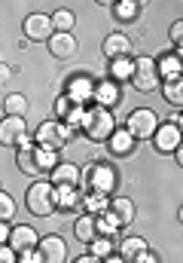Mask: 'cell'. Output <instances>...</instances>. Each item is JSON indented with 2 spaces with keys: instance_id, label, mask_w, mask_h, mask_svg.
Segmentation results:
<instances>
[{
  "instance_id": "obj_1",
  "label": "cell",
  "mask_w": 183,
  "mask_h": 263,
  "mask_svg": "<svg viewBox=\"0 0 183 263\" xmlns=\"http://www.w3.org/2000/svg\"><path fill=\"white\" fill-rule=\"evenodd\" d=\"M119 190V172L107 159H92L83 165V193H101L113 196Z\"/></svg>"
},
{
  "instance_id": "obj_2",
  "label": "cell",
  "mask_w": 183,
  "mask_h": 263,
  "mask_svg": "<svg viewBox=\"0 0 183 263\" xmlns=\"http://www.w3.org/2000/svg\"><path fill=\"white\" fill-rule=\"evenodd\" d=\"M119 129L116 126V117H113V110H107V107H98V104H92L89 110H86V123H83V135L92 141V144H107L110 138H113V132Z\"/></svg>"
},
{
  "instance_id": "obj_3",
  "label": "cell",
  "mask_w": 183,
  "mask_h": 263,
  "mask_svg": "<svg viewBox=\"0 0 183 263\" xmlns=\"http://www.w3.org/2000/svg\"><path fill=\"white\" fill-rule=\"evenodd\" d=\"M25 205L34 217H52L58 211V202H55V184L52 181H34L25 193Z\"/></svg>"
},
{
  "instance_id": "obj_4",
  "label": "cell",
  "mask_w": 183,
  "mask_h": 263,
  "mask_svg": "<svg viewBox=\"0 0 183 263\" xmlns=\"http://www.w3.org/2000/svg\"><path fill=\"white\" fill-rule=\"evenodd\" d=\"M76 138V132L70 129L67 123H61V120H43L40 126H37V132H34V144L37 147H49V150H58L61 153V147L64 144H70Z\"/></svg>"
},
{
  "instance_id": "obj_5",
  "label": "cell",
  "mask_w": 183,
  "mask_h": 263,
  "mask_svg": "<svg viewBox=\"0 0 183 263\" xmlns=\"http://www.w3.org/2000/svg\"><path fill=\"white\" fill-rule=\"evenodd\" d=\"M95 89H98V80L89 73V70H76V73H70L67 80H64V95L73 101V104H83L86 107V101H95Z\"/></svg>"
},
{
  "instance_id": "obj_6",
  "label": "cell",
  "mask_w": 183,
  "mask_h": 263,
  "mask_svg": "<svg viewBox=\"0 0 183 263\" xmlns=\"http://www.w3.org/2000/svg\"><path fill=\"white\" fill-rule=\"evenodd\" d=\"M131 86L140 95H150V92L162 89V77H159V67H156V59L153 55L134 59V80H131Z\"/></svg>"
},
{
  "instance_id": "obj_7",
  "label": "cell",
  "mask_w": 183,
  "mask_h": 263,
  "mask_svg": "<svg viewBox=\"0 0 183 263\" xmlns=\"http://www.w3.org/2000/svg\"><path fill=\"white\" fill-rule=\"evenodd\" d=\"M22 34H25V43H49V40L55 37L52 15H46V12H31V15H25Z\"/></svg>"
},
{
  "instance_id": "obj_8",
  "label": "cell",
  "mask_w": 183,
  "mask_h": 263,
  "mask_svg": "<svg viewBox=\"0 0 183 263\" xmlns=\"http://www.w3.org/2000/svg\"><path fill=\"white\" fill-rule=\"evenodd\" d=\"M159 126H162V123H159V114L150 110V107H137V110H131L128 120H125V129L131 132L137 141H153V135H156Z\"/></svg>"
},
{
  "instance_id": "obj_9",
  "label": "cell",
  "mask_w": 183,
  "mask_h": 263,
  "mask_svg": "<svg viewBox=\"0 0 183 263\" xmlns=\"http://www.w3.org/2000/svg\"><path fill=\"white\" fill-rule=\"evenodd\" d=\"M180 144H183V132L174 120L162 123V126L156 129V135H153V147H156L159 153H177Z\"/></svg>"
},
{
  "instance_id": "obj_10",
  "label": "cell",
  "mask_w": 183,
  "mask_h": 263,
  "mask_svg": "<svg viewBox=\"0 0 183 263\" xmlns=\"http://www.w3.org/2000/svg\"><path fill=\"white\" fill-rule=\"evenodd\" d=\"M131 49H134V40H131L128 34H122V31L107 34V37H104V43H101V52H104V59H107V62L131 59Z\"/></svg>"
},
{
  "instance_id": "obj_11",
  "label": "cell",
  "mask_w": 183,
  "mask_h": 263,
  "mask_svg": "<svg viewBox=\"0 0 183 263\" xmlns=\"http://www.w3.org/2000/svg\"><path fill=\"white\" fill-rule=\"evenodd\" d=\"M37 254H40V263H67V242L58 233H49L40 239Z\"/></svg>"
},
{
  "instance_id": "obj_12",
  "label": "cell",
  "mask_w": 183,
  "mask_h": 263,
  "mask_svg": "<svg viewBox=\"0 0 183 263\" xmlns=\"http://www.w3.org/2000/svg\"><path fill=\"white\" fill-rule=\"evenodd\" d=\"M28 141V126L22 117H3V126H0V144L3 147H22Z\"/></svg>"
},
{
  "instance_id": "obj_13",
  "label": "cell",
  "mask_w": 183,
  "mask_h": 263,
  "mask_svg": "<svg viewBox=\"0 0 183 263\" xmlns=\"http://www.w3.org/2000/svg\"><path fill=\"white\" fill-rule=\"evenodd\" d=\"M40 239L43 236H37V230L34 227H25V223H18V227H12V236H9V248H15L18 254L22 251H34L37 245H40Z\"/></svg>"
},
{
  "instance_id": "obj_14",
  "label": "cell",
  "mask_w": 183,
  "mask_h": 263,
  "mask_svg": "<svg viewBox=\"0 0 183 263\" xmlns=\"http://www.w3.org/2000/svg\"><path fill=\"white\" fill-rule=\"evenodd\" d=\"M134 147H137V138L125 129V126L116 129V132H113V138L107 141V150H110V156H116V159L131 156V153H134Z\"/></svg>"
},
{
  "instance_id": "obj_15",
  "label": "cell",
  "mask_w": 183,
  "mask_h": 263,
  "mask_svg": "<svg viewBox=\"0 0 183 263\" xmlns=\"http://www.w3.org/2000/svg\"><path fill=\"white\" fill-rule=\"evenodd\" d=\"M147 251H150V242L144 236H125V239H119V245H116V254L125 257L128 263H137Z\"/></svg>"
},
{
  "instance_id": "obj_16",
  "label": "cell",
  "mask_w": 183,
  "mask_h": 263,
  "mask_svg": "<svg viewBox=\"0 0 183 263\" xmlns=\"http://www.w3.org/2000/svg\"><path fill=\"white\" fill-rule=\"evenodd\" d=\"M55 187H83V168L76 162H61L58 168L49 175Z\"/></svg>"
},
{
  "instance_id": "obj_17",
  "label": "cell",
  "mask_w": 183,
  "mask_h": 263,
  "mask_svg": "<svg viewBox=\"0 0 183 263\" xmlns=\"http://www.w3.org/2000/svg\"><path fill=\"white\" fill-rule=\"evenodd\" d=\"M119 101H122L119 83H113L110 77H107V80H98V89H95V104H98V107H107V110H113Z\"/></svg>"
},
{
  "instance_id": "obj_18",
  "label": "cell",
  "mask_w": 183,
  "mask_h": 263,
  "mask_svg": "<svg viewBox=\"0 0 183 263\" xmlns=\"http://www.w3.org/2000/svg\"><path fill=\"white\" fill-rule=\"evenodd\" d=\"M76 37L73 34H55L52 40H49V52H52V59L55 62H67V59H73L76 55Z\"/></svg>"
},
{
  "instance_id": "obj_19",
  "label": "cell",
  "mask_w": 183,
  "mask_h": 263,
  "mask_svg": "<svg viewBox=\"0 0 183 263\" xmlns=\"http://www.w3.org/2000/svg\"><path fill=\"white\" fill-rule=\"evenodd\" d=\"M15 165H18L22 175H40V168H37V144L25 141V144L15 150Z\"/></svg>"
},
{
  "instance_id": "obj_20",
  "label": "cell",
  "mask_w": 183,
  "mask_h": 263,
  "mask_svg": "<svg viewBox=\"0 0 183 263\" xmlns=\"http://www.w3.org/2000/svg\"><path fill=\"white\" fill-rule=\"evenodd\" d=\"M156 67H159L162 83H165V80H177V77H183V62L177 59V52H174V49H171V52L156 55Z\"/></svg>"
},
{
  "instance_id": "obj_21",
  "label": "cell",
  "mask_w": 183,
  "mask_h": 263,
  "mask_svg": "<svg viewBox=\"0 0 183 263\" xmlns=\"http://www.w3.org/2000/svg\"><path fill=\"white\" fill-rule=\"evenodd\" d=\"M83 196L79 187H55V202H58V211H79L83 208Z\"/></svg>"
},
{
  "instance_id": "obj_22",
  "label": "cell",
  "mask_w": 183,
  "mask_h": 263,
  "mask_svg": "<svg viewBox=\"0 0 183 263\" xmlns=\"http://www.w3.org/2000/svg\"><path fill=\"white\" fill-rule=\"evenodd\" d=\"M110 9H113V18H116V22H122V25H134V22L140 18V9H144V6H140L137 0H116Z\"/></svg>"
},
{
  "instance_id": "obj_23",
  "label": "cell",
  "mask_w": 183,
  "mask_h": 263,
  "mask_svg": "<svg viewBox=\"0 0 183 263\" xmlns=\"http://www.w3.org/2000/svg\"><path fill=\"white\" fill-rule=\"evenodd\" d=\"M73 236H76L79 242L92 245V242L98 239V223H95V217H92V214H79V217L73 220Z\"/></svg>"
},
{
  "instance_id": "obj_24",
  "label": "cell",
  "mask_w": 183,
  "mask_h": 263,
  "mask_svg": "<svg viewBox=\"0 0 183 263\" xmlns=\"http://www.w3.org/2000/svg\"><path fill=\"white\" fill-rule=\"evenodd\" d=\"M28 107H31V101L22 95V92H9L6 98H3V117H28Z\"/></svg>"
},
{
  "instance_id": "obj_25",
  "label": "cell",
  "mask_w": 183,
  "mask_h": 263,
  "mask_svg": "<svg viewBox=\"0 0 183 263\" xmlns=\"http://www.w3.org/2000/svg\"><path fill=\"white\" fill-rule=\"evenodd\" d=\"M95 223H98V236H101V239H119V233L125 230L113 211H107V214L95 217Z\"/></svg>"
},
{
  "instance_id": "obj_26",
  "label": "cell",
  "mask_w": 183,
  "mask_h": 263,
  "mask_svg": "<svg viewBox=\"0 0 183 263\" xmlns=\"http://www.w3.org/2000/svg\"><path fill=\"white\" fill-rule=\"evenodd\" d=\"M110 196H101V193H86L83 196V214H92V217H101L110 211Z\"/></svg>"
},
{
  "instance_id": "obj_27",
  "label": "cell",
  "mask_w": 183,
  "mask_h": 263,
  "mask_svg": "<svg viewBox=\"0 0 183 263\" xmlns=\"http://www.w3.org/2000/svg\"><path fill=\"white\" fill-rule=\"evenodd\" d=\"M107 77L113 83H131L134 80V59H116V62H110Z\"/></svg>"
},
{
  "instance_id": "obj_28",
  "label": "cell",
  "mask_w": 183,
  "mask_h": 263,
  "mask_svg": "<svg viewBox=\"0 0 183 263\" xmlns=\"http://www.w3.org/2000/svg\"><path fill=\"white\" fill-rule=\"evenodd\" d=\"M110 211L119 217L122 227H128V223L137 217V208H134V202H131L128 196H113V202H110Z\"/></svg>"
},
{
  "instance_id": "obj_29",
  "label": "cell",
  "mask_w": 183,
  "mask_h": 263,
  "mask_svg": "<svg viewBox=\"0 0 183 263\" xmlns=\"http://www.w3.org/2000/svg\"><path fill=\"white\" fill-rule=\"evenodd\" d=\"M159 92H162V98H165L171 107L183 110V77H177V80H165Z\"/></svg>"
},
{
  "instance_id": "obj_30",
  "label": "cell",
  "mask_w": 183,
  "mask_h": 263,
  "mask_svg": "<svg viewBox=\"0 0 183 263\" xmlns=\"http://www.w3.org/2000/svg\"><path fill=\"white\" fill-rule=\"evenodd\" d=\"M58 165H61L58 150H49V147H37V168H40V175H52Z\"/></svg>"
},
{
  "instance_id": "obj_31",
  "label": "cell",
  "mask_w": 183,
  "mask_h": 263,
  "mask_svg": "<svg viewBox=\"0 0 183 263\" xmlns=\"http://www.w3.org/2000/svg\"><path fill=\"white\" fill-rule=\"evenodd\" d=\"M52 25H55V34H73L76 15H73L70 9H55V12H52Z\"/></svg>"
},
{
  "instance_id": "obj_32",
  "label": "cell",
  "mask_w": 183,
  "mask_h": 263,
  "mask_svg": "<svg viewBox=\"0 0 183 263\" xmlns=\"http://www.w3.org/2000/svg\"><path fill=\"white\" fill-rule=\"evenodd\" d=\"M89 254L98 257V260H107V257L116 254V245H113V239H101V236H98V239L89 245Z\"/></svg>"
},
{
  "instance_id": "obj_33",
  "label": "cell",
  "mask_w": 183,
  "mask_h": 263,
  "mask_svg": "<svg viewBox=\"0 0 183 263\" xmlns=\"http://www.w3.org/2000/svg\"><path fill=\"white\" fill-rule=\"evenodd\" d=\"M73 107H76V104H73V101H70V98H67V95L61 92V95H55V104H52V114H55V120H61V123H64V120L70 117V110H73Z\"/></svg>"
},
{
  "instance_id": "obj_34",
  "label": "cell",
  "mask_w": 183,
  "mask_h": 263,
  "mask_svg": "<svg viewBox=\"0 0 183 263\" xmlns=\"http://www.w3.org/2000/svg\"><path fill=\"white\" fill-rule=\"evenodd\" d=\"M12 214H15V199L3 190V193H0V217H3V220H12Z\"/></svg>"
},
{
  "instance_id": "obj_35",
  "label": "cell",
  "mask_w": 183,
  "mask_h": 263,
  "mask_svg": "<svg viewBox=\"0 0 183 263\" xmlns=\"http://www.w3.org/2000/svg\"><path fill=\"white\" fill-rule=\"evenodd\" d=\"M168 37H171V43L177 46V43H183V18H177L171 28H168Z\"/></svg>"
},
{
  "instance_id": "obj_36",
  "label": "cell",
  "mask_w": 183,
  "mask_h": 263,
  "mask_svg": "<svg viewBox=\"0 0 183 263\" xmlns=\"http://www.w3.org/2000/svg\"><path fill=\"white\" fill-rule=\"evenodd\" d=\"M0 263H18V251L9 248V245H3L0 248Z\"/></svg>"
},
{
  "instance_id": "obj_37",
  "label": "cell",
  "mask_w": 183,
  "mask_h": 263,
  "mask_svg": "<svg viewBox=\"0 0 183 263\" xmlns=\"http://www.w3.org/2000/svg\"><path fill=\"white\" fill-rule=\"evenodd\" d=\"M18 263H40L37 248H34V251H22V254H18Z\"/></svg>"
},
{
  "instance_id": "obj_38",
  "label": "cell",
  "mask_w": 183,
  "mask_h": 263,
  "mask_svg": "<svg viewBox=\"0 0 183 263\" xmlns=\"http://www.w3.org/2000/svg\"><path fill=\"white\" fill-rule=\"evenodd\" d=\"M9 236H12V227H9V220H3V223H0V239H3V245L9 242Z\"/></svg>"
},
{
  "instance_id": "obj_39",
  "label": "cell",
  "mask_w": 183,
  "mask_h": 263,
  "mask_svg": "<svg viewBox=\"0 0 183 263\" xmlns=\"http://www.w3.org/2000/svg\"><path fill=\"white\" fill-rule=\"evenodd\" d=\"M137 263H159V254H156V251H147V254H144Z\"/></svg>"
},
{
  "instance_id": "obj_40",
  "label": "cell",
  "mask_w": 183,
  "mask_h": 263,
  "mask_svg": "<svg viewBox=\"0 0 183 263\" xmlns=\"http://www.w3.org/2000/svg\"><path fill=\"white\" fill-rule=\"evenodd\" d=\"M73 263H101V260H98V257H92V254H79Z\"/></svg>"
},
{
  "instance_id": "obj_41",
  "label": "cell",
  "mask_w": 183,
  "mask_h": 263,
  "mask_svg": "<svg viewBox=\"0 0 183 263\" xmlns=\"http://www.w3.org/2000/svg\"><path fill=\"white\" fill-rule=\"evenodd\" d=\"M0 77H3V83L12 77V65H0Z\"/></svg>"
},
{
  "instance_id": "obj_42",
  "label": "cell",
  "mask_w": 183,
  "mask_h": 263,
  "mask_svg": "<svg viewBox=\"0 0 183 263\" xmlns=\"http://www.w3.org/2000/svg\"><path fill=\"white\" fill-rule=\"evenodd\" d=\"M101 263H128L125 257H119V254H113V257H107V260H101Z\"/></svg>"
},
{
  "instance_id": "obj_43",
  "label": "cell",
  "mask_w": 183,
  "mask_h": 263,
  "mask_svg": "<svg viewBox=\"0 0 183 263\" xmlns=\"http://www.w3.org/2000/svg\"><path fill=\"white\" fill-rule=\"evenodd\" d=\"M174 159H177V165H180V168H183V144H180V147H177V153H174Z\"/></svg>"
},
{
  "instance_id": "obj_44",
  "label": "cell",
  "mask_w": 183,
  "mask_h": 263,
  "mask_svg": "<svg viewBox=\"0 0 183 263\" xmlns=\"http://www.w3.org/2000/svg\"><path fill=\"white\" fill-rule=\"evenodd\" d=\"M174 123H177V126H180V132H183V110H180V114H174Z\"/></svg>"
},
{
  "instance_id": "obj_45",
  "label": "cell",
  "mask_w": 183,
  "mask_h": 263,
  "mask_svg": "<svg viewBox=\"0 0 183 263\" xmlns=\"http://www.w3.org/2000/svg\"><path fill=\"white\" fill-rule=\"evenodd\" d=\"M177 220H180V223H183V205H180V208H177Z\"/></svg>"
}]
</instances>
